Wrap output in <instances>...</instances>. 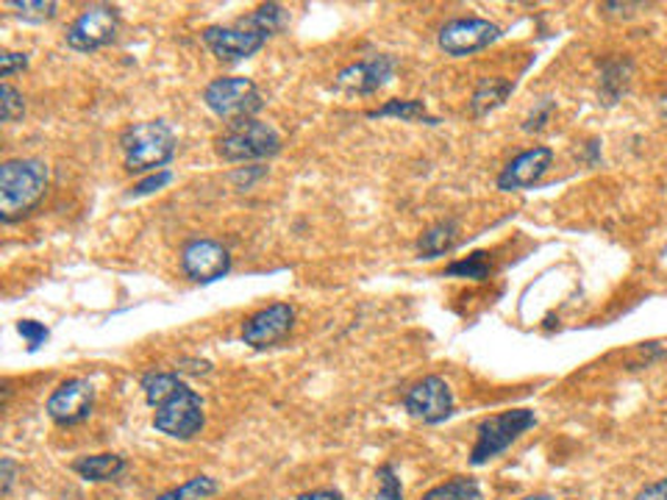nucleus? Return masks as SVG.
I'll use <instances>...</instances> for the list:
<instances>
[{"label": "nucleus", "instance_id": "f257e3e1", "mask_svg": "<svg viewBox=\"0 0 667 500\" xmlns=\"http://www.w3.org/2000/svg\"><path fill=\"white\" fill-rule=\"evenodd\" d=\"M48 167L39 159H9L0 167V220L14 222L42 200Z\"/></svg>", "mask_w": 667, "mask_h": 500}, {"label": "nucleus", "instance_id": "f03ea898", "mask_svg": "<svg viewBox=\"0 0 667 500\" xmlns=\"http://www.w3.org/2000/svg\"><path fill=\"white\" fill-rule=\"evenodd\" d=\"M120 148L122 156H126V167L131 172L159 170L176 153V133L161 120L137 122V126L122 131Z\"/></svg>", "mask_w": 667, "mask_h": 500}, {"label": "nucleus", "instance_id": "7ed1b4c3", "mask_svg": "<svg viewBox=\"0 0 667 500\" xmlns=\"http://www.w3.org/2000/svg\"><path fill=\"white\" fill-rule=\"evenodd\" d=\"M278 150H281V137L276 133V128L253 120V117L228 122V131L217 139V153L226 161L270 159Z\"/></svg>", "mask_w": 667, "mask_h": 500}, {"label": "nucleus", "instance_id": "20e7f679", "mask_svg": "<svg viewBox=\"0 0 667 500\" xmlns=\"http://www.w3.org/2000/svg\"><path fill=\"white\" fill-rule=\"evenodd\" d=\"M537 426V417L531 409H511L504 414L487 417V420L478 426L476 444H472L470 461L472 464H487L489 459H495L498 453H504L511 442L522 437L528 428Z\"/></svg>", "mask_w": 667, "mask_h": 500}, {"label": "nucleus", "instance_id": "39448f33", "mask_svg": "<svg viewBox=\"0 0 667 500\" xmlns=\"http://www.w3.org/2000/svg\"><path fill=\"white\" fill-rule=\"evenodd\" d=\"M206 106L226 120H248L261 109V94L248 78H217L203 92Z\"/></svg>", "mask_w": 667, "mask_h": 500}, {"label": "nucleus", "instance_id": "423d86ee", "mask_svg": "<svg viewBox=\"0 0 667 500\" xmlns=\"http://www.w3.org/2000/svg\"><path fill=\"white\" fill-rule=\"evenodd\" d=\"M153 426L156 431L167 433L172 439H192L195 433H200V428H203V403H200L198 392H192L183 383L165 403L156 406Z\"/></svg>", "mask_w": 667, "mask_h": 500}, {"label": "nucleus", "instance_id": "0eeeda50", "mask_svg": "<svg viewBox=\"0 0 667 500\" xmlns=\"http://www.w3.org/2000/svg\"><path fill=\"white\" fill-rule=\"evenodd\" d=\"M117 9L111 6H89L70 28H67V44L78 53H89L109 44L117 33Z\"/></svg>", "mask_w": 667, "mask_h": 500}, {"label": "nucleus", "instance_id": "6e6552de", "mask_svg": "<svg viewBox=\"0 0 667 500\" xmlns=\"http://www.w3.org/2000/svg\"><path fill=\"white\" fill-rule=\"evenodd\" d=\"M404 406L411 417L428 422V426H437V422L454 414V394H450V387L442 378L428 376L406 392Z\"/></svg>", "mask_w": 667, "mask_h": 500}, {"label": "nucleus", "instance_id": "1a4fd4ad", "mask_svg": "<svg viewBox=\"0 0 667 500\" xmlns=\"http://www.w3.org/2000/svg\"><path fill=\"white\" fill-rule=\"evenodd\" d=\"M500 37V28L495 22L481 20V17H461L450 20L439 31V48L448 56H470L476 50L489 48Z\"/></svg>", "mask_w": 667, "mask_h": 500}, {"label": "nucleus", "instance_id": "9d476101", "mask_svg": "<svg viewBox=\"0 0 667 500\" xmlns=\"http://www.w3.org/2000/svg\"><path fill=\"white\" fill-rule=\"evenodd\" d=\"M203 42L209 44L211 53L222 61H242L248 56H253L256 50H261V44L267 42L265 33L259 28L250 26L248 20H242L239 26L222 28L211 26L203 31Z\"/></svg>", "mask_w": 667, "mask_h": 500}, {"label": "nucleus", "instance_id": "9b49d317", "mask_svg": "<svg viewBox=\"0 0 667 500\" xmlns=\"http://www.w3.org/2000/svg\"><path fill=\"white\" fill-rule=\"evenodd\" d=\"M94 406V387L87 378H70L59 383L56 392L48 398V414L59 426H78L92 414Z\"/></svg>", "mask_w": 667, "mask_h": 500}, {"label": "nucleus", "instance_id": "f8f14e48", "mask_svg": "<svg viewBox=\"0 0 667 500\" xmlns=\"http://www.w3.org/2000/svg\"><path fill=\"white\" fill-rule=\"evenodd\" d=\"M181 267L192 281L211 283L231 270V256L220 242L211 239H192L181 253Z\"/></svg>", "mask_w": 667, "mask_h": 500}, {"label": "nucleus", "instance_id": "ddd939ff", "mask_svg": "<svg viewBox=\"0 0 667 500\" xmlns=\"http://www.w3.org/2000/svg\"><path fill=\"white\" fill-rule=\"evenodd\" d=\"M292 322V306L272 303L267 309L256 311L253 317H248V322L242 326V342L250 344V348H270V344L281 342L287 337Z\"/></svg>", "mask_w": 667, "mask_h": 500}, {"label": "nucleus", "instance_id": "4468645a", "mask_svg": "<svg viewBox=\"0 0 667 500\" xmlns=\"http://www.w3.org/2000/svg\"><path fill=\"white\" fill-rule=\"evenodd\" d=\"M550 161H554V150L542 148V144L531 150H522V153H517L515 159L504 167V172L498 176V189L515 192V189L534 187V183L548 172Z\"/></svg>", "mask_w": 667, "mask_h": 500}, {"label": "nucleus", "instance_id": "2eb2a0df", "mask_svg": "<svg viewBox=\"0 0 667 500\" xmlns=\"http://www.w3.org/2000/svg\"><path fill=\"white\" fill-rule=\"evenodd\" d=\"M392 72H395L392 56H372V59L356 61V64L345 67V70L337 76V87L345 89V92L370 94L376 92L378 87H384V83L392 78Z\"/></svg>", "mask_w": 667, "mask_h": 500}, {"label": "nucleus", "instance_id": "dca6fc26", "mask_svg": "<svg viewBox=\"0 0 667 500\" xmlns=\"http://www.w3.org/2000/svg\"><path fill=\"white\" fill-rule=\"evenodd\" d=\"M72 470L81 478H87V481H115V478L126 470V461L117 453H94L78 459L76 464H72Z\"/></svg>", "mask_w": 667, "mask_h": 500}, {"label": "nucleus", "instance_id": "f3484780", "mask_svg": "<svg viewBox=\"0 0 667 500\" xmlns=\"http://www.w3.org/2000/svg\"><path fill=\"white\" fill-rule=\"evenodd\" d=\"M456 242H459V228H456L454 220H442L422 233L417 248H420V253L426 256V259H437V256L454 250Z\"/></svg>", "mask_w": 667, "mask_h": 500}, {"label": "nucleus", "instance_id": "a211bd4d", "mask_svg": "<svg viewBox=\"0 0 667 500\" xmlns=\"http://www.w3.org/2000/svg\"><path fill=\"white\" fill-rule=\"evenodd\" d=\"M511 83L504 81V78H484L481 83H478L476 94H472L470 100V111L476 117H484L489 114L492 109H498L500 103H504L506 98L511 94Z\"/></svg>", "mask_w": 667, "mask_h": 500}, {"label": "nucleus", "instance_id": "6ab92c4d", "mask_svg": "<svg viewBox=\"0 0 667 500\" xmlns=\"http://www.w3.org/2000/svg\"><path fill=\"white\" fill-rule=\"evenodd\" d=\"M420 500H484V494L472 478H450V481L428 489Z\"/></svg>", "mask_w": 667, "mask_h": 500}, {"label": "nucleus", "instance_id": "aec40b11", "mask_svg": "<svg viewBox=\"0 0 667 500\" xmlns=\"http://www.w3.org/2000/svg\"><path fill=\"white\" fill-rule=\"evenodd\" d=\"M367 117H400L404 122H437V117L428 114L422 100H387L381 109H372Z\"/></svg>", "mask_w": 667, "mask_h": 500}, {"label": "nucleus", "instance_id": "412c9836", "mask_svg": "<svg viewBox=\"0 0 667 500\" xmlns=\"http://www.w3.org/2000/svg\"><path fill=\"white\" fill-rule=\"evenodd\" d=\"M183 383L176 372H150L142 378V392L150 406H161L172 392H178Z\"/></svg>", "mask_w": 667, "mask_h": 500}, {"label": "nucleus", "instance_id": "4be33fe9", "mask_svg": "<svg viewBox=\"0 0 667 500\" xmlns=\"http://www.w3.org/2000/svg\"><path fill=\"white\" fill-rule=\"evenodd\" d=\"M217 481L209 476H195L189 478L187 483H181V487L170 489V492H161L156 500H206L209 494L217 492Z\"/></svg>", "mask_w": 667, "mask_h": 500}, {"label": "nucleus", "instance_id": "5701e85b", "mask_svg": "<svg viewBox=\"0 0 667 500\" xmlns=\"http://www.w3.org/2000/svg\"><path fill=\"white\" fill-rule=\"evenodd\" d=\"M248 22L253 28H259L265 37H272V33L281 31V28L287 26V11H283L278 3H267V6H259V9L248 17Z\"/></svg>", "mask_w": 667, "mask_h": 500}, {"label": "nucleus", "instance_id": "b1692460", "mask_svg": "<svg viewBox=\"0 0 667 500\" xmlns=\"http://www.w3.org/2000/svg\"><path fill=\"white\" fill-rule=\"evenodd\" d=\"M489 259L487 253H472L467 256V259L454 261V264L445 270V276H454V278H470V281H484V278L489 276Z\"/></svg>", "mask_w": 667, "mask_h": 500}, {"label": "nucleus", "instance_id": "393cba45", "mask_svg": "<svg viewBox=\"0 0 667 500\" xmlns=\"http://www.w3.org/2000/svg\"><path fill=\"white\" fill-rule=\"evenodd\" d=\"M11 9H17V14L28 22H44L56 14V3H44V0H9Z\"/></svg>", "mask_w": 667, "mask_h": 500}, {"label": "nucleus", "instance_id": "a878e982", "mask_svg": "<svg viewBox=\"0 0 667 500\" xmlns=\"http://www.w3.org/2000/svg\"><path fill=\"white\" fill-rule=\"evenodd\" d=\"M378 494L376 500H404V489H400V478L395 472V464L378 467Z\"/></svg>", "mask_w": 667, "mask_h": 500}, {"label": "nucleus", "instance_id": "bb28decb", "mask_svg": "<svg viewBox=\"0 0 667 500\" xmlns=\"http://www.w3.org/2000/svg\"><path fill=\"white\" fill-rule=\"evenodd\" d=\"M0 120L3 122H14L17 117H22V111H26V103H22V94L17 92L11 83H3V89H0Z\"/></svg>", "mask_w": 667, "mask_h": 500}, {"label": "nucleus", "instance_id": "cd10ccee", "mask_svg": "<svg viewBox=\"0 0 667 500\" xmlns=\"http://www.w3.org/2000/svg\"><path fill=\"white\" fill-rule=\"evenodd\" d=\"M626 70H628V64H623V61H611V64H606V72H604V89H606V94H609L611 100L617 98V94L623 92V89H626V81H620V76L626 78ZM609 100V103H611Z\"/></svg>", "mask_w": 667, "mask_h": 500}, {"label": "nucleus", "instance_id": "c85d7f7f", "mask_svg": "<svg viewBox=\"0 0 667 500\" xmlns=\"http://www.w3.org/2000/svg\"><path fill=\"white\" fill-rule=\"evenodd\" d=\"M17 331H20V337L28 342V350H37L39 344L48 339V328L37 320H20L17 322Z\"/></svg>", "mask_w": 667, "mask_h": 500}, {"label": "nucleus", "instance_id": "c756f323", "mask_svg": "<svg viewBox=\"0 0 667 500\" xmlns=\"http://www.w3.org/2000/svg\"><path fill=\"white\" fill-rule=\"evenodd\" d=\"M26 64H28L26 53H11V50H3V56H0V72H3V78H11Z\"/></svg>", "mask_w": 667, "mask_h": 500}, {"label": "nucleus", "instance_id": "7c9ffc66", "mask_svg": "<svg viewBox=\"0 0 667 500\" xmlns=\"http://www.w3.org/2000/svg\"><path fill=\"white\" fill-rule=\"evenodd\" d=\"M170 172L167 170H161L159 176H150V178H145L142 183H137V187L131 189V194H148V192H156V189H161L165 187V183H170Z\"/></svg>", "mask_w": 667, "mask_h": 500}, {"label": "nucleus", "instance_id": "2f4dec72", "mask_svg": "<svg viewBox=\"0 0 667 500\" xmlns=\"http://www.w3.org/2000/svg\"><path fill=\"white\" fill-rule=\"evenodd\" d=\"M634 500H667V478H661V481L648 483L645 489H639V492L634 494Z\"/></svg>", "mask_w": 667, "mask_h": 500}, {"label": "nucleus", "instance_id": "473e14b6", "mask_svg": "<svg viewBox=\"0 0 667 500\" xmlns=\"http://www.w3.org/2000/svg\"><path fill=\"white\" fill-rule=\"evenodd\" d=\"M0 470H3V483H0V492L9 494L11 483H14V478H17V464L9 459V456H6V459L0 461Z\"/></svg>", "mask_w": 667, "mask_h": 500}, {"label": "nucleus", "instance_id": "72a5a7b5", "mask_svg": "<svg viewBox=\"0 0 667 500\" xmlns=\"http://www.w3.org/2000/svg\"><path fill=\"white\" fill-rule=\"evenodd\" d=\"M298 500H342V492H337V489H315V492L298 494Z\"/></svg>", "mask_w": 667, "mask_h": 500}, {"label": "nucleus", "instance_id": "f704fd0d", "mask_svg": "<svg viewBox=\"0 0 667 500\" xmlns=\"http://www.w3.org/2000/svg\"><path fill=\"white\" fill-rule=\"evenodd\" d=\"M522 500H554V498H550V494H528V498Z\"/></svg>", "mask_w": 667, "mask_h": 500}]
</instances>
